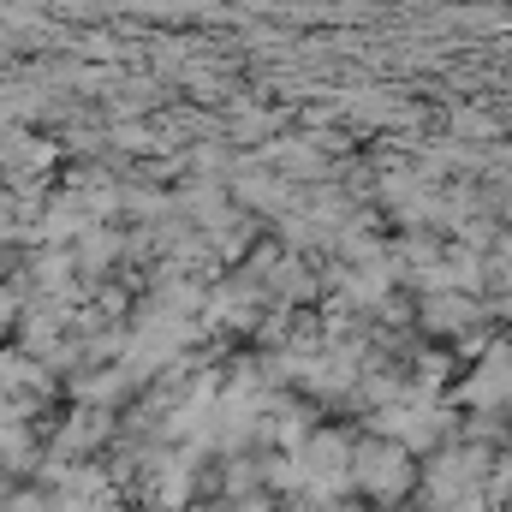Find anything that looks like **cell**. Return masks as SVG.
Returning a JSON list of instances; mask_svg holds the SVG:
<instances>
[{
	"instance_id": "6da1fadb",
	"label": "cell",
	"mask_w": 512,
	"mask_h": 512,
	"mask_svg": "<svg viewBox=\"0 0 512 512\" xmlns=\"http://www.w3.org/2000/svg\"><path fill=\"white\" fill-rule=\"evenodd\" d=\"M358 471H364V483H376V489H387V495L405 483V465H399L393 453H364V465H358Z\"/></svg>"
}]
</instances>
